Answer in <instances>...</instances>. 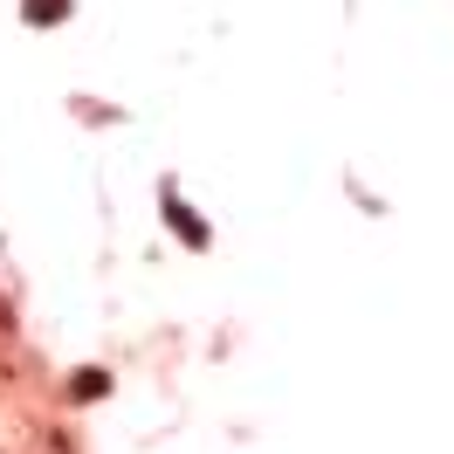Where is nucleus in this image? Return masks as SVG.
<instances>
[{"label": "nucleus", "mask_w": 454, "mask_h": 454, "mask_svg": "<svg viewBox=\"0 0 454 454\" xmlns=\"http://www.w3.org/2000/svg\"><path fill=\"white\" fill-rule=\"evenodd\" d=\"M56 7H62V0H28V21H49Z\"/></svg>", "instance_id": "1"}]
</instances>
